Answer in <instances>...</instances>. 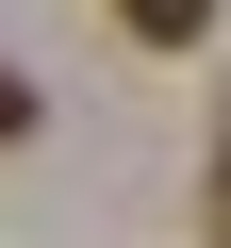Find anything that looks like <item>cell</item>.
I'll use <instances>...</instances> for the list:
<instances>
[{
    "label": "cell",
    "mask_w": 231,
    "mask_h": 248,
    "mask_svg": "<svg viewBox=\"0 0 231 248\" xmlns=\"http://www.w3.org/2000/svg\"><path fill=\"white\" fill-rule=\"evenodd\" d=\"M17 133H33V83H17V66H0V149H17Z\"/></svg>",
    "instance_id": "7a4b0ae2"
},
{
    "label": "cell",
    "mask_w": 231,
    "mask_h": 248,
    "mask_svg": "<svg viewBox=\"0 0 231 248\" xmlns=\"http://www.w3.org/2000/svg\"><path fill=\"white\" fill-rule=\"evenodd\" d=\"M116 33H149V50H198V33H215V0H116Z\"/></svg>",
    "instance_id": "6da1fadb"
}]
</instances>
